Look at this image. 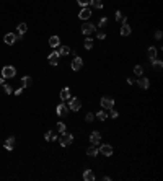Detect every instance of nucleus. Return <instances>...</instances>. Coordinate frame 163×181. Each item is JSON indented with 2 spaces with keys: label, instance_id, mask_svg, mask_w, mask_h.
<instances>
[{
  "label": "nucleus",
  "instance_id": "obj_31",
  "mask_svg": "<svg viewBox=\"0 0 163 181\" xmlns=\"http://www.w3.org/2000/svg\"><path fill=\"white\" fill-rule=\"evenodd\" d=\"M93 119H95V114H93V113H87V116H85V121H87V122H92Z\"/></svg>",
  "mask_w": 163,
  "mask_h": 181
},
{
  "label": "nucleus",
  "instance_id": "obj_27",
  "mask_svg": "<svg viewBox=\"0 0 163 181\" xmlns=\"http://www.w3.org/2000/svg\"><path fill=\"white\" fill-rule=\"evenodd\" d=\"M134 74L137 75V77H142V75H144V67H142V65H135V67H134Z\"/></svg>",
  "mask_w": 163,
  "mask_h": 181
},
{
  "label": "nucleus",
  "instance_id": "obj_34",
  "mask_svg": "<svg viewBox=\"0 0 163 181\" xmlns=\"http://www.w3.org/2000/svg\"><path fill=\"white\" fill-rule=\"evenodd\" d=\"M78 2V5H82V7H88V4H90V0H77Z\"/></svg>",
  "mask_w": 163,
  "mask_h": 181
},
{
  "label": "nucleus",
  "instance_id": "obj_22",
  "mask_svg": "<svg viewBox=\"0 0 163 181\" xmlns=\"http://www.w3.org/2000/svg\"><path fill=\"white\" fill-rule=\"evenodd\" d=\"M147 56H149V59H150V60H153V59L157 57V49H155L153 46H150V47H149V51H147Z\"/></svg>",
  "mask_w": 163,
  "mask_h": 181
},
{
  "label": "nucleus",
  "instance_id": "obj_13",
  "mask_svg": "<svg viewBox=\"0 0 163 181\" xmlns=\"http://www.w3.org/2000/svg\"><path fill=\"white\" fill-rule=\"evenodd\" d=\"M137 83H139V87L140 88H144V90H147L150 87V82H149V78H145V77H140L137 80Z\"/></svg>",
  "mask_w": 163,
  "mask_h": 181
},
{
  "label": "nucleus",
  "instance_id": "obj_37",
  "mask_svg": "<svg viewBox=\"0 0 163 181\" xmlns=\"http://www.w3.org/2000/svg\"><path fill=\"white\" fill-rule=\"evenodd\" d=\"M162 36H163L162 31H155V39H162Z\"/></svg>",
  "mask_w": 163,
  "mask_h": 181
},
{
  "label": "nucleus",
  "instance_id": "obj_3",
  "mask_svg": "<svg viewBox=\"0 0 163 181\" xmlns=\"http://www.w3.org/2000/svg\"><path fill=\"white\" fill-rule=\"evenodd\" d=\"M69 109H72V111H80V108H82V101H80V98H70V101H69Z\"/></svg>",
  "mask_w": 163,
  "mask_h": 181
},
{
  "label": "nucleus",
  "instance_id": "obj_5",
  "mask_svg": "<svg viewBox=\"0 0 163 181\" xmlns=\"http://www.w3.org/2000/svg\"><path fill=\"white\" fill-rule=\"evenodd\" d=\"M95 31H96V26L93 25V23H85V25H82V33H83L85 36H90Z\"/></svg>",
  "mask_w": 163,
  "mask_h": 181
},
{
  "label": "nucleus",
  "instance_id": "obj_19",
  "mask_svg": "<svg viewBox=\"0 0 163 181\" xmlns=\"http://www.w3.org/2000/svg\"><path fill=\"white\" fill-rule=\"evenodd\" d=\"M59 44H60L59 36H51V38H49V46H51V47H57Z\"/></svg>",
  "mask_w": 163,
  "mask_h": 181
},
{
  "label": "nucleus",
  "instance_id": "obj_32",
  "mask_svg": "<svg viewBox=\"0 0 163 181\" xmlns=\"http://www.w3.org/2000/svg\"><path fill=\"white\" fill-rule=\"evenodd\" d=\"M114 18H116V21H121V20L124 18V16H122V11L117 10V11H116V15H114Z\"/></svg>",
  "mask_w": 163,
  "mask_h": 181
},
{
  "label": "nucleus",
  "instance_id": "obj_9",
  "mask_svg": "<svg viewBox=\"0 0 163 181\" xmlns=\"http://www.w3.org/2000/svg\"><path fill=\"white\" fill-rule=\"evenodd\" d=\"M56 113L59 114L60 117H65L69 114V108H67V104H57V108H56Z\"/></svg>",
  "mask_w": 163,
  "mask_h": 181
},
{
  "label": "nucleus",
  "instance_id": "obj_10",
  "mask_svg": "<svg viewBox=\"0 0 163 181\" xmlns=\"http://www.w3.org/2000/svg\"><path fill=\"white\" fill-rule=\"evenodd\" d=\"M59 57H60V56H59V52H57V51L51 52V54H49V57H47V59H49V64L56 67V65L59 64Z\"/></svg>",
  "mask_w": 163,
  "mask_h": 181
},
{
  "label": "nucleus",
  "instance_id": "obj_16",
  "mask_svg": "<svg viewBox=\"0 0 163 181\" xmlns=\"http://www.w3.org/2000/svg\"><path fill=\"white\" fill-rule=\"evenodd\" d=\"M83 180L85 181H95V173L92 170H85L83 171Z\"/></svg>",
  "mask_w": 163,
  "mask_h": 181
},
{
  "label": "nucleus",
  "instance_id": "obj_38",
  "mask_svg": "<svg viewBox=\"0 0 163 181\" xmlns=\"http://www.w3.org/2000/svg\"><path fill=\"white\" fill-rule=\"evenodd\" d=\"M13 93H15L16 96H18V95H21V93H23V87H21V88H18V90H15Z\"/></svg>",
  "mask_w": 163,
  "mask_h": 181
},
{
  "label": "nucleus",
  "instance_id": "obj_26",
  "mask_svg": "<svg viewBox=\"0 0 163 181\" xmlns=\"http://www.w3.org/2000/svg\"><path fill=\"white\" fill-rule=\"evenodd\" d=\"M21 83H23V88L29 87V85H31V77H29V75H25V77L21 78Z\"/></svg>",
  "mask_w": 163,
  "mask_h": 181
},
{
  "label": "nucleus",
  "instance_id": "obj_41",
  "mask_svg": "<svg viewBox=\"0 0 163 181\" xmlns=\"http://www.w3.org/2000/svg\"><path fill=\"white\" fill-rule=\"evenodd\" d=\"M0 75H2V70H0Z\"/></svg>",
  "mask_w": 163,
  "mask_h": 181
},
{
  "label": "nucleus",
  "instance_id": "obj_30",
  "mask_svg": "<svg viewBox=\"0 0 163 181\" xmlns=\"http://www.w3.org/2000/svg\"><path fill=\"white\" fill-rule=\"evenodd\" d=\"M65 129H67V127H65L64 122H57V131H59V132H65Z\"/></svg>",
  "mask_w": 163,
  "mask_h": 181
},
{
  "label": "nucleus",
  "instance_id": "obj_36",
  "mask_svg": "<svg viewBox=\"0 0 163 181\" xmlns=\"http://www.w3.org/2000/svg\"><path fill=\"white\" fill-rule=\"evenodd\" d=\"M109 116H111V117H113V119H116V117H117V116H119V114H117V111H114V109H113V108H111V113H109Z\"/></svg>",
  "mask_w": 163,
  "mask_h": 181
},
{
  "label": "nucleus",
  "instance_id": "obj_18",
  "mask_svg": "<svg viewBox=\"0 0 163 181\" xmlns=\"http://www.w3.org/2000/svg\"><path fill=\"white\" fill-rule=\"evenodd\" d=\"M16 31H18V36H23L26 31H28V26H26V23H20V25L16 26Z\"/></svg>",
  "mask_w": 163,
  "mask_h": 181
},
{
  "label": "nucleus",
  "instance_id": "obj_33",
  "mask_svg": "<svg viewBox=\"0 0 163 181\" xmlns=\"http://www.w3.org/2000/svg\"><path fill=\"white\" fill-rule=\"evenodd\" d=\"M4 90H5V93H7V95H10V93H13V88H11L10 85H5V83H4Z\"/></svg>",
  "mask_w": 163,
  "mask_h": 181
},
{
  "label": "nucleus",
  "instance_id": "obj_28",
  "mask_svg": "<svg viewBox=\"0 0 163 181\" xmlns=\"http://www.w3.org/2000/svg\"><path fill=\"white\" fill-rule=\"evenodd\" d=\"M95 117H98L99 121H104V119H106V117H108V114L104 113V111H98V113L95 114Z\"/></svg>",
  "mask_w": 163,
  "mask_h": 181
},
{
  "label": "nucleus",
  "instance_id": "obj_23",
  "mask_svg": "<svg viewBox=\"0 0 163 181\" xmlns=\"http://www.w3.org/2000/svg\"><path fill=\"white\" fill-rule=\"evenodd\" d=\"M152 67L155 69V70H162V67H163V62H162V60H157V59H153V60H152Z\"/></svg>",
  "mask_w": 163,
  "mask_h": 181
},
{
  "label": "nucleus",
  "instance_id": "obj_25",
  "mask_svg": "<svg viewBox=\"0 0 163 181\" xmlns=\"http://www.w3.org/2000/svg\"><path fill=\"white\" fill-rule=\"evenodd\" d=\"M57 52H59V56H67V54H70V47H69V46H62Z\"/></svg>",
  "mask_w": 163,
  "mask_h": 181
},
{
  "label": "nucleus",
  "instance_id": "obj_35",
  "mask_svg": "<svg viewBox=\"0 0 163 181\" xmlns=\"http://www.w3.org/2000/svg\"><path fill=\"white\" fill-rule=\"evenodd\" d=\"M106 23H108V18L103 16V18H99V23H98V25H99V26H104Z\"/></svg>",
  "mask_w": 163,
  "mask_h": 181
},
{
  "label": "nucleus",
  "instance_id": "obj_4",
  "mask_svg": "<svg viewBox=\"0 0 163 181\" xmlns=\"http://www.w3.org/2000/svg\"><path fill=\"white\" fill-rule=\"evenodd\" d=\"M98 152L101 153V155H104V157H111L114 150H113V147H111L109 144H103V145L98 149Z\"/></svg>",
  "mask_w": 163,
  "mask_h": 181
},
{
  "label": "nucleus",
  "instance_id": "obj_2",
  "mask_svg": "<svg viewBox=\"0 0 163 181\" xmlns=\"http://www.w3.org/2000/svg\"><path fill=\"white\" fill-rule=\"evenodd\" d=\"M15 75H16V69H15L13 65H5V67L2 69V77L4 78H13Z\"/></svg>",
  "mask_w": 163,
  "mask_h": 181
},
{
  "label": "nucleus",
  "instance_id": "obj_20",
  "mask_svg": "<svg viewBox=\"0 0 163 181\" xmlns=\"http://www.w3.org/2000/svg\"><path fill=\"white\" fill-rule=\"evenodd\" d=\"M90 4H92V7L96 8V10H101V8H103V0H90Z\"/></svg>",
  "mask_w": 163,
  "mask_h": 181
},
{
  "label": "nucleus",
  "instance_id": "obj_1",
  "mask_svg": "<svg viewBox=\"0 0 163 181\" xmlns=\"http://www.w3.org/2000/svg\"><path fill=\"white\" fill-rule=\"evenodd\" d=\"M74 142V135L69 134V132H60V137H59V144L62 147H67Z\"/></svg>",
  "mask_w": 163,
  "mask_h": 181
},
{
  "label": "nucleus",
  "instance_id": "obj_12",
  "mask_svg": "<svg viewBox=\"0 0 163 181\" xmlns=\"http://www.w3.org/2000/svg\"><path fill=\"white\" fill-rule=\"evenodd\" d=\"M78 16H80V20H88V18L92 16V10H90L88 7H83L80 10V13H78Z\"/></svg>",
  "mask_w": 163,
  "mask_h": 181
},
{
  "label": "nucleus",
  "instance_id": "obj_11",
  "mask_svg": "<svg viewBox=\"0 0 163 181\" xmlns=\"http://www.w3.org/2000/svg\"><path fill=\"white\" fill-rule=\"evenodd\" d=\"M82 65H83V59L82 57H75L74 60H72V70H80L82 69Z\"/></svg>",
  "mask_w": 163,
  "mask_h": 181
},
{
  "label": "nucleus",
  "instance_id": "obj_40",
  "mask_svg": "<svg viewBox=\"0 0 163 181\" xmlns=\"http://www.w3.org/2000/svg\"><path fill=\"white\" fill-rule=\"evenodd\" d=\"M4 83H5V78H4V77H0V85H4Z\"/></svg>",
  "mask_w": 163,
  "mask_h": 181
},
{
  "label": "nucleus",
  "instance_id": "obj_7",
  "mask_svg": "<svg viewBox=\"0 0 163 181\" xmlns=\"http://www.w3.org/2000/svg\"><path fill=\"white\" fill-rule=\"evenodd\" d=\"M18 39V34H15V33H7V34L4 36V41H5V44H15V41Z\"/></svg>",
  "mask_w": 163,
  "mask_h": 181
},
{
  "label": "nucleus",
  "instance_id": "obj_17",
  "mask_svg": "<svg viewBox=\"0 0 163 181\" xmlns=\"http://www.w3.org/2000/svg\"><path fill=\"white\" fill-rule=\"evenodd\" d=\"M132 33V29H131V26L127 25V23H124V25L121 26V36H129Z\"/></svg>",
  "mask_w": 163,
  "mask_h": 181
},
{
  "label": "nucleus",
  "instance_id": "obj_6",
  "mask_svg": "<svg viewBox=\"0 0 163 181\" xmlns=\"http://www.w3.org/2000/svg\"><path fill=\"white\" fill-rule=\"evenodd\" d=\"M101 106H103L104 109H111V108L114 106V99L111 98V96H103V98H101Z\"/></svg>",
  "mask_w": 163,
  "mask_h": 181
},
{
  "label": "nucleus",
  "instance_id": "obj_8",
  "mask_svg": "<svg viewBox=\"0 0 163 181\" xmlns=\"http://www.w3.org/2000/svg\"><path fill=\"white\" fill-rule=\"evenodd\" d=\"M90 142H92L93 145H98V144L101 142V134H99L98 131H93L92 134H90Z\"/></svg>",
  "mask_w": 163,
  "mask_h": 181
},
{
  "label": "nucleus",
  "instance_id": "obj_14",
  "mask_svg": "<svg viewBox=\"0 0 163 181\" xmlns=\"http://www.w3.org/2000/svg\"><path fill=\"white\" fill-rule=\"evenodd\" d=\"M60 99L62 101H65V99H70V88L69 87H65V88H62V92H60Z\"/></svg>",
  "mask_w": 163,
  "mask_h": 181
},
{
  "label": "nucleus",
  "instance_id": "obj_24",
  "mask_svg": "<svg viewBox=\"0 0 163 181\" xmlns=\"http://www.w3.org/2000/svg\"><path fill=\"white\" fill-rule=\"evenodd\" d=\"M44 139H46V140H57V135L54 134L52 131H47L46 134H44Z\"/></svg>",
  "mask_w": 163,
  "mask_h": 181
},
{
  "label": "nucleus",
  "instance_id": "obj_39",
  "mask_svg": "<svg viewBox=\"0 0 163 181\" xmlns=\"http://www.w3.org/2000/svg\"><path fill=\"white\" fill-rule=\"evenodd\" d=\"M106 38V34H104V33H98V39H104Z\"/></svg>",
  "mask_w": 163,
  "mask_h": 181
},
{
  "label": "nucleus",
  "instance_id": "obj_29",
  "mask_svg": "<svg viewBox=\"0 0 163 181\" xmlns=\"http://www.w3.org/2000/svg\"><path fill=\"white\" fill-rule=\"evenodd\" d=\"M83 46H85V49L87 51H90V49H92V47H93V39H85V44H83Z\"/></svg>",
  "mask_w": 163,
  "mask_h": 181
},
{
  "label": "nucleus",
  "instance_id": "obj_21",
  "mask_svg": "<svg viewBox=\"0 0 163 181\" xmlns=\"http://www.w3.org/2000/svg\"><path fill=\"white\" fill-rule=\"evenodd\" d=\"M98 153L99 152H98V147H96V145H92L88 150H87V155H88V157H96Z\"/></svg>",
  "mask_w": 163,
  "mask_h": 181
},
{
  "label": "nucleus",
  "instance_id": "obj_15",
  "mask_svg": "<svg viewBox=\"0 0 163 181\" xmlns=\"http://www.w3.org/2000/svg\"><path fill=\"white\" fill-rule=\"evenodd\" d=\"M4 147H5L7 150H13V147H15V137H8L7 140H5Z\"/></svg>",
  "mask_w": 163,
  "mask_h": 181
}]
</instances>
